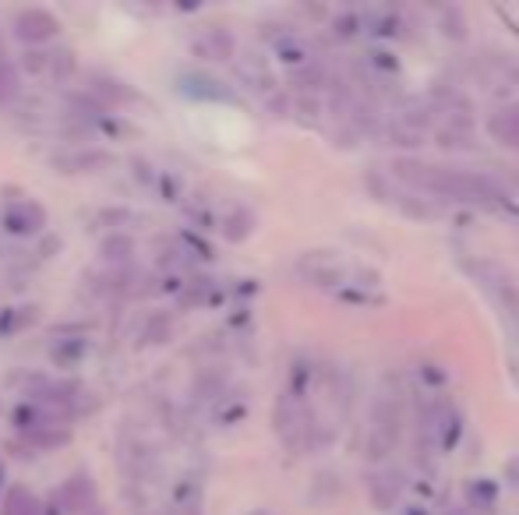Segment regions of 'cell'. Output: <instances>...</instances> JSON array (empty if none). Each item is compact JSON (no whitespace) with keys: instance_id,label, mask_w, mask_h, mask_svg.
Wrapping results in <instances>:
<instances>
[{"instance_id":"cell-1","label":"cell","mask_w":519,"mask_h":515,"mask_svg":"<svg viewBox=\"0 0 519 515\" xmlns=\"http://www.w3.org/2000/svg\"><path fill=\"white\" fill-rule=\"evenodd\" d=\"M392 177L410 184L414 191H428L445 202L477 205V209H502L509 205V191L495 177L477 170H459V166H431L424 159L399 156L392 159Z\"/></svg>"},{"instance_id":"cell-2","label":"cell","mask_w":519,"mask_h":515,"mask_svg":"<svg viewBox=\"0 0 519 515\" xmlns=\"http://www.w3.org/2000/svg\"><path fill=\"white\" fill-rule=\"evenodd\" d=\"M272 427H276L279 441H283L290 452H304V448L315 445V417H311L308 410L301 406V399L294 396V392H283L276 403V410H272Z\"/></svg>"},{"instance_id":"cell-3","label":"cell","mask_w":519,"mask_h":515,"mask_svg":"<svg viewBox=\"0 0 519 515\" xmlns=\"http://www.w3.org/2000/svg\"><path fill=\"white\" fill-rule=\"evenodd\" d=\"M191 50L202 60H234L237 57V39L230 29L223 25H212V29H202L195 39H191Z\"/></svg>"},{"instance_id":"cell-4","label":"cell","mask_w":519,"mask_h":515,"mask_svg":"<svg viewBox=\"0 0 519 515\" xmlns=\"http://www.w3.org/2000/svg\"><path fill=\"white\" fill-rule=\"evenodd\" d=\"M57 29H61V22L43 8H29L15 18V36L22 39V43H43V39L57 36Z\"/></svg>"},{"instance_id":"cell-5","label":"cell","mask_w":519,"mask_h":515,"mask_svg":"<svg viewBox=\"0 0 519 515\" xmlns=\"http://www.w3.org/2000/svg\"><path fill=\"white\" fill-rule=\"evenodd\" d=\"M297 272L315 286H332L339 279V262L332 251H308L297 262Z\"/></svg>"},{"instance_id":"cell-6","label":"cell","mask_w":519,"mask_h":515,"mask_svg":"<svg viewBox=\"0 0 519 515\" xmlns=\"http://www.w3.org/2000/svg\"><path fill=\"white\" fill-rule=\"evenodd\" d=\"M368 494H371V505L378 508V512H392L399 501V494H403V477L392 470H382V473H371L368 477Z\"/></svg>"},{"instance_id":"cell-7","label":"cell","mask_w":519,"mask_h":515,"mask_svg":"<svg viewBox=\"0 0 519 515\" xmlns=\"http://www.w3.org/2000/svg\"><path fill=\"white\" fill-rule=\"evenodd\" d=\"M46 223V212L39 209L36 202H18V205H8L4 209V226L18 237H29V233H39Z\"/></svg>"},{"instance_id":"cell-8","label":"cell","mask_w":519,"mask_h":515,"mask_svg":"<svg viewBox=\"0 0 519 515\" xmlns=\"http://www.w3.org/2000/svg\"><path fill=\"white\" fill-rule=\"evenodd\" d=\"M488 135H491V142L516 149L519 145V103H509V106H502V110L491 113L488 117Z\"/></svg>"},{"instance_id":"cell-9","label":"cell","mask_w":519,"mask_h":515,"mask_svg":"<svg viewBox=\"0 0 519 515\" xmlns=\"http://www.w3.org/2000/svg\"><path fill=\"white\" fill-rule=\"evenodd\" d=\"M237 78H241L248 89H258V92H269L272 85H276L272 68L258 57V53H244V57H237Z\"/></svg>"},{"instance_id":"cell-10","label":"cell","mask_w":519,"mask_h":515,"mask_svg":"<svg viewBox=\"0 0 519 515\" xmlns=\"http://www.w3.org/2000/svg\"><path fill=\"white\" fill-rule=\"evenodd\" d=\"M392 120H399V124L417 131V135H424V131L435 124V106H431L428 99H410V103H403L399 117H392Z\"/></svg>"},{"instance_id":"cell-11","label":"cell","mask_w":519,"mask_h":515,"mask_svg":"<svg viewBox=\"0 0 519 515\" xmlns=\"http://www.w3.org/2000/svg\"><path fill=\"white\" fill-rule=\"evenodd\" d=\"M181 89L188 92V96H195V99H234V92L226 89L223 82H216V78H209V75H184Z\"/></svg>"},{"instance_id":"cell-12","label":"cell","mask_w":519,"mask_h":515,"mask_svg":"<svg viewBox=\"0 0 519 515\" xmlns=\"http://www.w3.org/2000/svg\"><path fill=\"white\" fill-rule=\"evenodd\" d=\"M92 501V477H85V473H78V477H71L68 484H64L61 491V505L68 508V512H85Z\"/></svg>"},{"instance_id":"cell-13","label":"cell","mask_w":519,"mask_h":515,"mask_svg":"<svg viewBox=\"0 0 519 515\" xmlns=\"http://www.w3.org/2000/svg\"><path fill=\"white\" fill-rule=\"evenodd\" d=\"M110 156L106 152H71V156H57V170L64 173H82V170H96V166H106Z\"/></svg>"},{"instance_id":"cell-14","label":"cell","mask_w":519,"mask_h":515,"mask_svg":"<svg viewBox=\"0 0 519 515\" xmlns=\"http://www.w3.org/2000/svg\"><path fill=\"white\" fill-rule=\"evenodd\" d=\"M392 209H399L410 219H435L438 216V205H431L428 198H421V195H410V191H399Z\"/></svg>"},{"instance_id":"cell-15","label":"cell","mask_w":519,"mask_h":515,"mask_svg":"<svg viewBox=\"0 0 519 515\" xmlns=\"http://www.w3.org/2000/svg\"><path fill=\"white\" fill-rule=\"evenodd\" d=\"M438 145L442 149H456V152H470V149H477V142H474V131H467V127H449V124H442L438 127Z\"/></svg>"},{"instance_id":"cell-16","label":"cell","mask_w":519,"mask_h":515,"mask_svg":"<svg viewBox=\"0 0 519 515\" xmlns=\"http://www.w3.org/2000/svg\"><path fill=\"white\" fill-rule=\"evenodd\" d=\"M4 515H43V508L25 487H11L8 501H4Z\"/></svg>"},{"instance_id":"cell-17","label":"cell","mask_w":519,"mask_h":515,"mask_svg":"<svg viewBox=\"0 0 519 515\" xmlns=\"http://www.w3.org/2000/svg\"><path fill=\"white\" fill-rule=\"evenodd\" d=\"M251 230H255V216H251V212L234 209V212H230V216H226V226H223L226 240H244Z\"/></svg>"},{"instance_id":"cell-18","label":"cell","mask_w":519,"mask_h":515,"mask_svg":"<svg viewBox=\"0 0 519 515\" xmlns=\"http://www.w3.org/2000/svg\"><path fill=\"white\" fill-rule=\"evenodd\" d=\"M442 32L452 43H463L467 39V18L459 8H442Z\"/></svg>"},{"instance_id":"cell-19","label":"cell","mask_w":519,"mask_h":515,"mask_svg":"<svg viewBox=\"0 0 519 515\" xmlns=\"http://www.w3.org/2000/svg\"><path fill=\"white\" fill-rule=\"evenodd\" d=\"M15 96H18V71L0 60V106L15 103Z\"/></svg>"},{"instance_id":"cell-20","label":"cell","mask_w":519,"mask_h":515,"mask_svg":"<svg viewBox=\"0 0 519 515\" xmlns=\"http://www.w3.org/2000/svg\"><path fill=\"white\" fill-rule=\"evenodd\" d=\"M389 138L396 145H403V149H417V145H421V135L410 131V127H403L399 120H389Z\"/></svg>"},{"instance_id":"cell-21","label":"cell","mask_w":519,"mask_h":515,"mask_svg":"<svg viewBox=\"0 0 519 515\" xmlns=\"http://www.w3.org/2000/svg\"><path fill=\"white\" fill-rule=\"evenodd\" d=\"M29 441L39 448H53V445H64L68 434H64L61 427H46V431H29Z\"/></svg>"},{"instance_id":"cell-22","label":"cell","mask_w":519,"mask_h":515,"mask_svg":"<svg viewBox=\"0 0 519 515\" xmlns=\"http://www.w3.org/2000/svg\"><path fill=\"white\" fill-rule=\"evenodd\" d=\"M495 501V487L488 480H474L470 484V508H488Z\"/></svg>"},{"instance_id":"cell-23","label":"cell","mask_w":519,"mask_h":515,"mask_svg":"<svg viewBox=\"0 0 519 515\" xmlns=\"http://www.w3.org/2000/svg\"><path fill=\"white\" fill-rule=\"evenodd\" d=\"M332 29H336L339 39H354L357 32H361V15H339L336 22H332Z\"/></svg>"},{"instance_id":"cell-24","label":"cell","mask_w":519,"mask_h":515,"mask_svg":"<svg viewBox=\"0 0 519 515\" xmlns=\"http://www.w3.org/2000/svg\"><path fill=\"white\" fill-rule=\"evenodd\" d=\"M96 92H106V96H117V99H135V92L124 89V82H110V78H99Z\"/></svg>"},{"instance_id":"cell-25","label":"cell","mask_w":519,"mask_h":515,"mask_svg":"<svg viewBox=\"0 0 519 515\" xmlns=\"http://www.w3.org/2000/svg\"><path fill=\"white\" fill-rule=\"evenodd\" d=\"M103 251H106V258H110V262H113V258H128V251H131V240H128V237L106 240V247H103Z\"/></svg>"},{"instance_id":"cell-26","label":"cell","mask_w":519,"mask_h":515,"mask_svg":"<svg viewBox=\"0 0 519 515\" xmlns=\"http://www.w3.org/2000/svg\"><path fill=\"white\" fill-rule=\"evenodd\" d=\"M50 64H53V71H57V75H71V68H75V60H71L68 50H64V53H53Z\"/></svg>"},{"instance_id":"cell-27","label":"cell","mask_w":519,"mask_h":515,"mask_svg":"<svg viewBox=\"0 0 519 515\" xmlns=\"http://www.w3.org/2000/svg\"><path fill=\"white\" fill-rule=\"evenodd\" d=\"M498 64H502V71L512 78V82H519V53H502Z\"/></svg>"},{"instance_id":"cell-28","label":"cell","mask_w":519,"mask_h":515,"mask_svg":"<svg viewBox=\"0 0 519 515\" xmlns=\"http://www.w3.org/2000/svg\"><path fill=\"white\" fill-rule=\"evenodd\" d=\"M149 343H163V336H166V318H152V325H149V332H142Z\"/></svg>"},{"instance_id":"cell-29","label":"cell","mask_w":519,"mask_h":515,"mask_svg":"<svg viewBox=\"0 0 519 515\" xmlns=\"http://www.w3.org/2000/svg\"><path fill=\"white\" fill-rule=\"evenodd\" d=\"M505 480H509L512 487H519V456H512L509 463H505Z\"/></svg>"},{"instance_id":"cell-30","label":"cell","mask_w":519,"mask_h":515,"mask_svg":"<svg viewBox=\"0 0 519 515\" xmlns=\"http://www.w3.org/2000/svg\"><path fill=\"white\" fill-rule=\"evenodd\" d=\"M25 68H29V71L43 68V53H25Z\"/></svg>"},{"instance_id":"cell-31","label":"cell","mask_w":519,"mask_h":515,"mask_svg":"<svg viewBox=\"0 0 519 515\" xmlns=\"http://www.w3.org/2000/svg\"><path fill=\"white\" fill-rule=\"evenodd\" d=\"M251 515H272V512H265V508H258V512H251Z\"/></svg>"},{"instance_id":"cell-32","label":"cell","mask_w":519,"mask_h":515,"mask_svg":"<svg viewBox=\"0 0 519 515\" xmlns=\"http://www.w3.org/2000/svg\"><path fill=\"white\" fill-rule=\"evenodd\" d=\"M516 152H519V145H516Z\"/></svg>"}]
</instances>
